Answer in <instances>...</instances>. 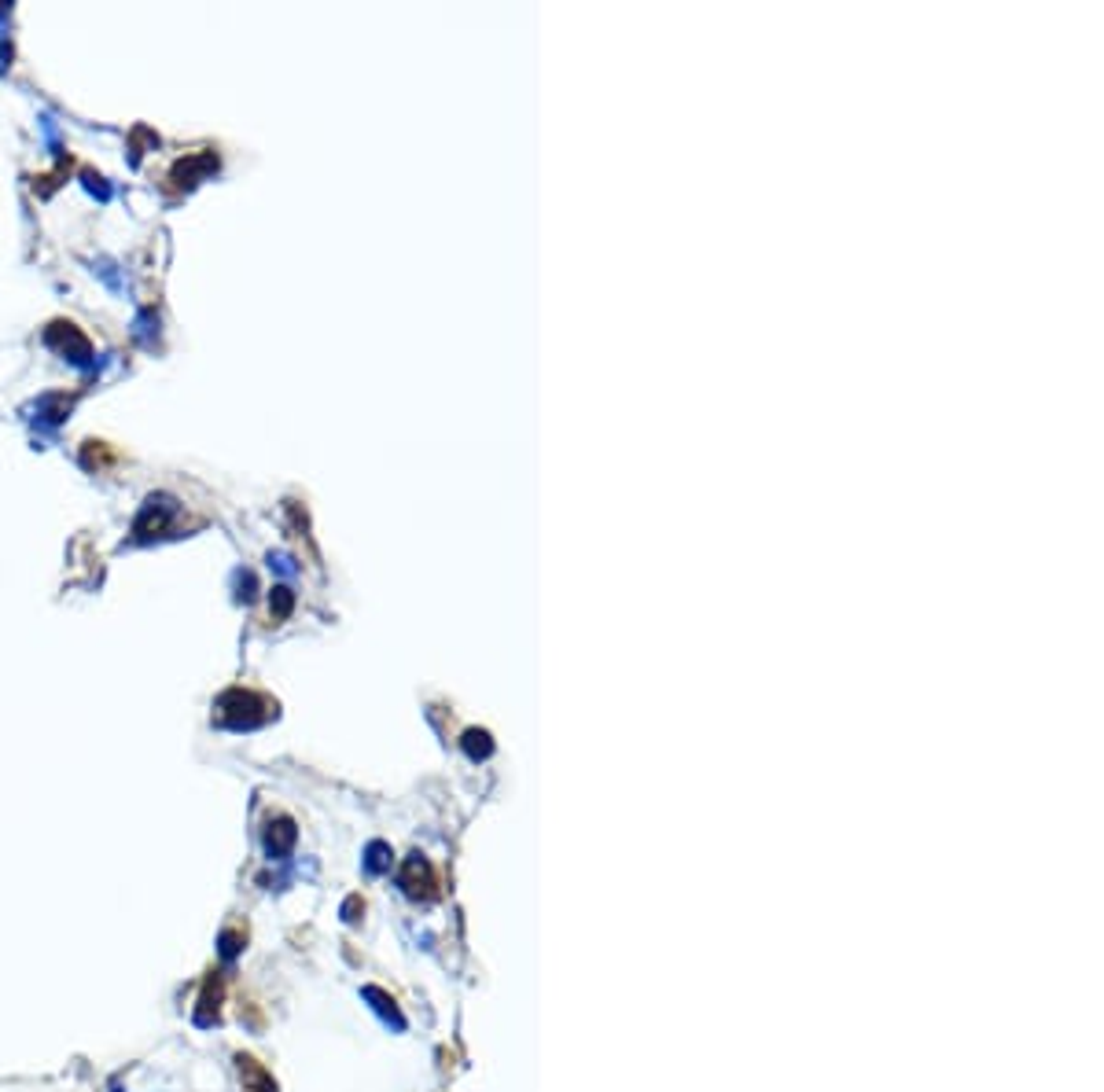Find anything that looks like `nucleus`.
Wrapping results in <instances>:
<instances>
[{
    "label": "nucleus",
    "instance_id": "nucleus-1",
    "mask_svg": "<svg viewBox=\"0 0 1104 1092\" xmlns=\"http://www.w3.org/2000/svg\"><path fill=\"white\" fill-rule=\"evenodd\" d=\"M402 890H405L409 897H420V901H431V897H438V894H442L438 872L431 868V861H427V857L413 854V857L405 861V868H402Z\"/></svg>",
    "mask_w": 1104,
    "mask_h": 1092
},
{
    "label": "nucleus",
    "instance_id": "nucleus-2",
    "mask_svg": "<svg viewBox=\"0 0 1104 1092\" xmlns=\"http://www.w3.org/2000/svg\"><path fill=\"white\" fill-rule=\"evenodd\" d=\"M236 1070H240V1081H243V1092H276V1081L269 1077V1070L254 1059V1056H236Z\"/></svg>",
    "mask_w": 1104,
    "mask_h": 1092
}]
</instances>
